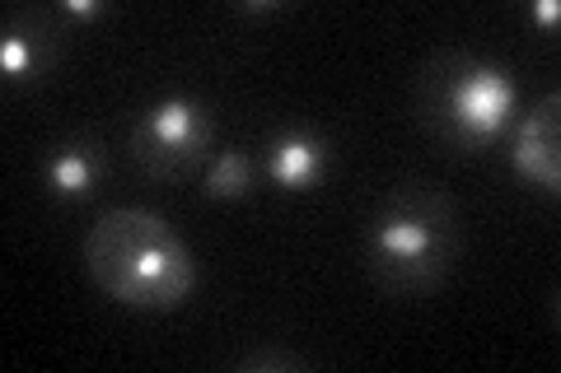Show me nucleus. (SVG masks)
<instances>
[{
    "mask_svg": "<svg viewBox=\"0 0 561 373\" xmlns=\"http://www.w3.org/2000/svg\"><path fill=\"white\" fill-rule=\"evenodd\" d=\"M70 47V28L61 24L57 5L10 10L0 28V75L10 84H38L61 66Z\"/></svg>",
    "mask_w": 561,
    "mask_h": 373,
    "instance_id": "39448f33",
    "label": "nucleus"
},
{
    "mask_svg": "<svg viewBox=\"0 0 561 373\" xmlns=\"http://www.w3.org/2000/svg\"><path fill=\"white\" fill-rule=\"evenodd\" d=\"M272 10H286V5H276V0H243L239 14H272Z\"/></svg>",
    "mask_w": 561,
    "mask_h": 373,
    "instance_id": "ddd939ff",
    "label": "nucleus"
},
{
    "mask_svg": "<svg viewBox=\"0 0 561 373\" xmlns=\"http://www.w3.org/2000/svg\"><path fill=\"white\" fill-rule=\"evenodd\" d=\"M202 191H206L210 201H239V197H249V191H253V164H249V154L220 150L216 164L206 168Z\"/></svg>",
    "mask_w": 561,
    "mask_h": 373,
    "instance_id": "1a4fd4ad",
    "label": "nucleus"
},
{
    "mask_svg": "<svg viewBox=\"0 0 561 373\" xmlns=\"http://www.w3.org/2000/svg\"><path fill=\"white\" fill-rule=\"evenodd\" d=\"M57 10L70 20H99V14H108V0H61Z\"/></svg>",
    "mask_w": 561,
    "mask_h": 373,
    "instance_id": "9b49d317",
    "label": "nucleus"
},
{
    "mask_svg": "<svg viewBox=\"0 0 561 373\" xmlns=\"http://www.w3.org/2000/svg\"><path fill=\"white\" fill-rule=\"evenodd\" d=\"M557 20H561V5H557V0H534V24L557 28Z\"/></svg>",
    "mask_w": 561,
    "mask_h": 373,
    "instance_id": "f8f14e48",
    "label": "nucleus"
},
{
    "mask_svg": "<svg viewBox=\"0 0 561 373\" xmlns=\"http://www.w3.org/2000/svg\"><path fill=\"white\" fill-rule=\"evenodd\" d=\"M416 113L426 131L454 154H472L491 145L515 117V80L511 70L468 51H445L421 66Z\"/></svg>",
    "mask_w": 561,
    "mask_h": 373,
    "instance_id": "7ed1b4c3",
    "label": "nucleus"
},
{
    "mask_svg": "<svg viewBox=\"0 0 561 373\" xmlns=\"http://www.w3.org/2000/svg\"><path fill=\"white\" fill-rule=\"evenodd\" d=\"M210 136H216V117L206 103L192 94H169L136 117L131 154L150 177H183L206 159Z\"/></svg>",
    "mask_w": 561,
    "mask_h": 373,
    "instance_id": "20e7f679",
    "label": "nucleus"
},
{
    "mask_svg": "<svg viewBox=\"0 0 561 373\" xmlns=\"http://www.w3.org/2000/svg\"><path fill=\"white\" fill-rule=\"evenodd\" d=\"M459 243V210L440 187L398 183L370 220L365 257L389 294H426L449 276Z\"/></svg>",
    "mask_w": 561,
    "mask_h": 373,
    "instance_id": "f03ea898",
    "label": "nucleus"
},
{
    "mask_svg": "<svg viewBox=\"0 0 561 373\" xmlns=\"http://www.w3.org/2000/svg\"><path fill=\"white\" fill-rule=\"evenodd\" d=\"M84 271L122 308L173 313L197 290V261L160 210H103L84 234Z\"/></svg>",
    "mask_w": 561,
    "mask_h": 373,
    "instance_id": "f257e3e1",
    "label": "nucleus"
},
{
    "mask_svg": "<svg viewBox=\"0 0 561 373\" xmlns=\"http://www.w3.org/2000/svg\"><path fill=\"white\" fill-rule=\"evenodd\" d=\"M511 164L529 187H542V191L561 187V94L538 98L534 108L515 121Z\"/></svg>",
    "mask_w": 561,
    "mask_h": 373,
    "instance_id": "423d86ee",
    "label": "nucleus"
},
{
    "mask_svg": "<svg viewBox=\"0 0 561 373\" xmlns=\"http://www.w3.org/2000/svg\"><path fill=\"white\" fill-rule=\"evenodd\" d=\"M234 369H243V373H309V360H305V354H295V350L267 346V350L239 354Z\"/></svg>",
    "mask_w": 561,
    "mask_h": 373,
    "instance_id": "9d476101",
    "label": "nucleus"
},
{
    "mask_svg": "<svg viewBox=\"0 0 561 373\" xmlns=\"http://www.w3.org/2000/svg\"><path fill=\"white\" fill-rule=\"evenodd\" d=\"M103 173H108V154H103L99 140L94 136H70L47 154L43 183L57 201H80V197H90V191H99Z\"/></svg>",
    "mask_w": 561,
    "mask_h": 373,
    "instance_id": "6e6552de",
    "label": "nucleus"
},
{
    "mask_svg": "<svg viewBox=\"0 0 561 373\" xmlns=\"http://www.w3.org/2000/svg\"><path fill=\"white\" fill-rule=\"evenodd\" d=\"M328 164H332L328 136L309 127H286L267 140V177L286 191H309L313 183H323Z\"/></svg>",
    "mask_w": 561,
    "mask_h": 373,
    "instance_id": "0eeeda50",
    "label": "nucleus"
}]
</instances>
